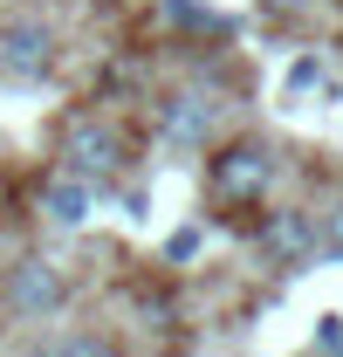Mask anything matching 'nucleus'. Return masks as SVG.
Returning <instances> with one entry per match:
<instances>
[{"label":"nucleus","mask_w":343,"mask_h":357,"mask_svg":"<svg viewBox=\"0 0 343 357\" xmlns=\"http://www.w3.org/2000/svg\"><path fill=\"white\" fill-rule=\"evenodd\" d=\"M268 178H275V158H268L261 144H234V151L213 158V199H227V206L241 199V206H247V199L268 192Z\"/></svg>","instance_id":"nucleus-1"},{"label":"nucleus","mask_w":343,"mask_h":357,"mask_svg":"<svg viewBox=\"0 0 343 357\" xmlns=\"http://www.w3.org/2000/svg\"><path fill=\"white\" fill-rule=\"evenodd\" d=\"M0 62H7L21 83H35V76L48 69V28L42 21H14V28L0 35Z\"/></svg>","instance_id":"nucleus-2"},{"label":"nucleus","mask_w":343,"mask_h":357,"mask_svg":"<svg viewBox=\"0 0 343 357\" xmlns=\"http://www.w3.org/2000/svg\"><path fill=\"white\" fill-rule=\"evenodd\" d=\"M117 137L103 131V124H76L69 131V172H83V178H110L117 172Z\"/></svg>","instance_id":"nucleus-3"},{"label":"nucleus","mask_w":343,"mask_h":357,"mask_svg":"<svg viewBox=\"0 0 343 357\" xmlns=\"http://www.w3.org/2000/svg\"><path fill=\"white\" fill-rule=\"evenodd\" d=\"M7 296H14V310L42 316V310L62 303V282H55V268H48V261H21V268H14V282H7Z\"/></svg>","instance_id":"nucleus-4"},{"label":"nucleus","mask_w":343,"mask_h":357,"mask_svg":"<svg viewBox=\"0 0 343 357\" xmlns=\"http://www.w3.org/2000/svg\"><path fill=\"white\" fill-rule=\"evenodd\" d=\"M206 137V96H178L165 110V144H199Z\"/></svg>","instance_id":"nucleus-5"},{"label":"nucleus","mask_w":343,"mask_h":357,"mask_svg":"<svg viewBox=\"0 0 343 357\" xmlns=\"http://www.w3.org/2000/svg\"><path fill=\"white\" fill-rule=\"evenodd\" d=\"M309 241H316V234H309L302 213H275V220H268V248H275V255H289V261L309 255Z\"/></svg>","instance_id":"nucleus-6"},{"label":"nucleus","mask_w":343,"mask_h":357,"mask_svg":"<svg viewBox=\"0 0 343 357\" xmlns=\"http://www.w3.org/2000/svg\"><path fill=\"white\" fill-rule=\"evenodd\" d=\"M83 213H89V185H76V178H55V185H48V220L83 227Z\"/></svg>","instance_id":"nucleus-7"},{"label":"nucleus","mask_w":343,"mask_h":357,"mask_svg":"<svg viewBox=\"0 0 343 357\" xmlns=\"http://www.w3.org/2000/svg\"><path fill=\"white\" fill-rule=\"evenodd\" d=\"M330 248H337V255H343V213H337V227H330Z\"/></svg>","instance_id":"nucleus-8"}]
</instances>
